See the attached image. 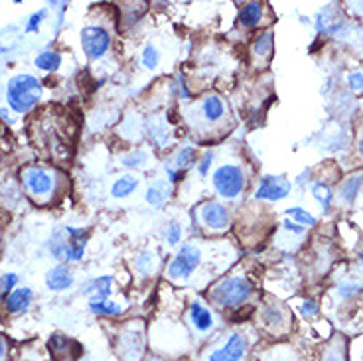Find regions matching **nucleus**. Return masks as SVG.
Returning <instances> with one entry per match:
<instances>
[{
  "label": "nucleus",
  "instance_id": "obj_17",
  "mask_svg": "<svg viewBox=\"0 0 363 361\" xmlns=\"http://www.w3.org/2000/svg\"><path fill=\"white\" fill-rule=\"evenodd\" d=\"M111 284H113V277L105 274V277H99V279H93L91 282H87L83 292L89 294L93 302H97V300H111V292H113Z\"/></svg>",
  "mask_w": 363,
  "mask_h": 361
},
{
  "label": "nucleus",
  "instance_id": "obj_28",
  "mask_svg": "<svg viewBox=\"0 0 363 361\" xmlns=\"http://www.w3.org/2000/svg\"><path fill=\"white\" fill-rule=\"evenodd\" d=\"M146 158H148V154L145 150L135 148V150H130V152L123 156V166L125 168H140V166L146 164Z\"/></svg>",
  "mask_w": 363,
  "mask_h": 361
},
{
  "label": "nucleus",
  "instance_id": "obj_38",
  "mask_svg": "<svg viewBox=\"0 0 363 361\" xmlns=\"http://www.w3.org/2000/svg\"><path fill=\"white\" fill-rule=\"evenodd\" d=\"M6 353H9V343H6V340L0 335V361L6 360Z\"/></svg>",
  "mask_w": 363,
  "mask_h": 361
},
{
  "label": "nucleus",
  "instance_id": "obj_19",
  "mask_svg": "<svg viewBox=\"0 0 363 361\" xmlns=\"http://www.w3.org/2000/svg\"><path fill=\"white\" fill-rule=\"evenodd\" d=\"M136 188H138V178H135V176H121L111 186V196L117 199L128 198L130 194H135Z\"/></svg>",
  "mask_w": 363,
  "mask_h": 361
},
{
  "label": "nucleus",
  "instance_id": "obj_6",
  "mask_svg": "<svg viewBox=\"0 0 363 361\" xmlns=\"http://www.w3.org/2000/svg\"><path fill=\"white\" fill-rule=\"evenodd\" d=\"M201 259V247L196 243H186L178 249V253L174 255V259L168 265L166 277L174 282H186L194 277V272L200 269Z\"/></svg>",
  "mask_w": 363,
  "mask_h": 361
},
{
  "label": "nucleus",
  "instance_id": "obj_32",
  "mask_svg": "<svg viewBox=\"0 0 363 361\" xmlns=\"http://www.w3.org/2000/svg\"><path fill=\"white\" fill-rule=\"evenodd\" d=\"M213 158H216V152H213V150H208V152L201 156L200 162H198V172H200V176H208L209 170H211V164H213Z\"/></svg>",
  "mask_w": 363,
  "mask_h": 361
},
{
  "label": "nucleus",
  "instance_id": "obj_25",
  "mask_svg": "<svg viewBox=\"0 0 363 361\" xmlns=\"http://www.w3.org/2000/svg\"><path fill=\"white\" fill-rule=\"evenodd\" d=\"M140 64H143V67H146V70H150V72L158 67V64H160V54H158V50H156L155 45H145V50H143V54H140Z\"/></svg>",
  "mask_w": 363,
  "mask_h": 361
},
{
  "label": "nucleus",
  "instance_id": "obj_12",
  "mask_svg": "<svg viewBox=\"0 0 363 361\" xmlns=\"http://www.w3.org/2000/svg\"><path fill=\"white\" fill-rule=\"evenodd\" d=\"M73 282H75L73 272L65 265L52 267L50 271L45 272V287L50 290H54V292H62V290L72 289Z\"/></svg>",
  "mask_w": 363,
  "mask_h": 361
},
{
  "label": "nucleus",
  "instance_id": "obj_31",
  "mask_svg": "<svg viewBox=\"0 0 363 361\" xmlns=\"http://www.w3.org/2000/svg\"><path fill=\"white\" fill-rule=\"evenodd\" d=\"M45 14H48V10L42 9V10H38V12H34L30 18H28V24H26V34H34V32H38L40 30V26H42V22H44L45 18Z\"/></svg>",
  "mask_w": 363,
  "mask_h": 361
},
{
  "label": "nucleus",
  "instance_id": "obj_11",
  "mask_svg": "<svg viewBox=\"0 0 363 361\" xmlns=\"http://www.w3.org/2000/svg\"><path fill=\"white\" fill-rule=\"evenodd\" d=\"M292 184L282 176H264L259 182V188L255 191V199L263 201H281L291 194Z\"/></svg>",
  "mask_w": 363,
  "mask_h": 361
},
{
  "label": "nucleus",
  "instance_id": "obj_22",
  "mask_svg": "<svg viewBox=\"0 0 363 361\" xmlns=\"http://www.w3.org/2000/svg\"><path fill=\"white\" fill-rule=\"evenodd\" d=\"M196 162H198V150H196L194 146H184V148H180V150L176 152V156H174L172 168H176V170L184 174V172L188 170V168H191Z\"/></svg>",
  "mask_w": 363,
  "mask_h": 361
},
{
  "label": "nucleus",
  "instance_id": "obj_23",
  "mask_svg": "<svg viewBox=\"0 0 363 361\" xmlns=\"http://www.w3.org/2000/svg\"><path fill=\"white\" fill-rule=\"evenodd\" d=\"M363 184V172L362 174H354V176H350L347 180H344L342 184V188H340V194H342V199L347 201V204H352L357 196V191H359V186Z\"/></svg>",
  "mask_w": 363,
  "mask_h": 361
},
{
  "label": "nucleus",
  "instance_id": "obj_16",
  "mask_svg": "<svg viewBox=\"0 0 363 361\" xmlns=\"http://www.w3.org/2000/svg\"><path fill=\"white\" fill-rule=\"evenodd\" d=\"M272 48H274V38H272L271 30H267L263 34L255 38L253 44H251V57L261 62V65L267 64L271 60Z\"/></svg>",
  "mask_w": 363,
  "mask_h": 361
},
{
  "label": "nucleus",
  "instance_id": "obj_24",
  "mask_svg": "<svg viewBox=\"0 0 363 361\" xmlns=\"http://www.w3.org/2000/svg\"><path fill=\"white\" fill-rule=\"evenodd\" d=\"M135 267L143 277H150L156 271V267H158V259H156V255L152 251H143L136 257Z\"/></svg>",
  "mask_w": 363,
  "mask_h": 361
},
{
  "label": "nucleus",
  "instance_id": "obj_14",
  "mask_svg": "<svg viewBox=\"0 0 363 361\" xmlns=\"http://www.w3.org/2000/svg\"><path fill=\"white\" fill-rule=\"evenodd\" d=\"M190 322L191 326H194V330H198L201 334H208L209 330H213V326H216V318H213L211 310H209L206 304H201V302H191Z\"/></svg>",
  "mask_w": 363,
  "mask_h": 361
},
{
  "label": "nucleus",
  "instance_id": "obj_29",
  "mask_svg": "<svg viewBox=\"0 0 363 361\" xmlns=\"http://www.w3.org/2000/svg\"><path fill=\"white\" fill-rule=\"evenodd\" d=\"M18 284V274L16 272H4L0 274V292L2 294H10Z\"/></svg>",
  "mask_w": 363,
  "mask_h": 361
},
{
  "label": "nucleus",
  "instance_id": "obj_33",
  "mask_svg": "<svg viewBox=\"0 0 363 361\" xmlns=\"http://www.w3.org/2000/svg\"><path fill=\"white\" fill-rule=\"evenodd\" d=\"M300 312H302V316L304 318H314L320 312V308L314 300H304L302 302V306H300Z\"/></svg>",
  "mask_w": 363,
  "mask_h": 361
},
{
  "label": "nucleus",
  "instance_id": "obj_10",
  "mask_svg": "<svg viewBox=\"0 0 363 361\" xmlns=\"http://www.w3.org/2000/svg\"><path fill=\"white\" fill-rule=\"evenodd\" d=\"M249 352V340L241 332H233L225 338V342L213 348L208 353V361H245Z\"/></svg>",
  "mask_w": 363,
  "mask_h": 361
},
{
  "label": "nucleus",
  "instance_id": "obj_37",
  "mask_svg": "<svg viewBox=\"0 0 363 361\" xmlns=\"http://www.w3.org/2000/svg\"><path fill=\"white\" fill-rule=\"evenodd\" d=\"M166 176H168V182L170 184H176V182L182 180V172H178L172 166H166Z\"/></svg>",
  "mask_w": 363,
  "mask_h": 361
},
{
  "label": "nucleus",
  "instance_id": "obj_5",
  "mask_svg": "<svg viewBox=\"0 0 363 361\" xmlns=\"http://www.w3.org/2000/svg\"><path fill=\"white\" fill-rule=\"evenodd\" d=\"M211 184L223 199L233 201L237 199L247 188L245 170L239 164H221L213 170L211 176Z\"/></svg>",
  "mask_w": 363,
  "mask_h": 361
},
{
  "label": "nucleus",
  "instance_id": "obj_36",
  "mask_svg": "<svg viewBox=\"0 0 363 361\" xmlns=\"http://www.w3.org/2000/svg\"><path fill=\"white\" fill-rule=\"evenodd\" d=\"M282 226H284V229H286V231H291V233H294V235L304 233V227L298 226V223H294L292 219H286V221H284Z\"/></svg>",
  "mask_w": 363,
  "mask_h": 361
},
{
  "label": "nucleus",
  "instance_id": "obj_35",
  "mask_svg": "<svg viewBox=\"0 0 363 361\" xmlns=\"http://www.w3.org/2000/svg\"><path fill=\"white\" fill-rule=\"evenodd\" d=\"M347 83H350V87L357 93V91H363V73L362 72H355L352 73L350 77H347Z\"/></svg>",
  "mask_w": 363,
  "mask_h": 361
},
{
  "label": "nucleus",
  "instance_id": "obj_15",
  "mask_svg": "<svg viewBox=\"0 0 363 361\" xmlns=\"http://www.w3.org/2000/svg\"><path fill=\"white\" fill-rule=\"evenodd\" d=\"M263 16H264V4H261V2H247V4H243L241 10H239L237 22H239L243 28H247V30H251V28L261 26Z\"/></svg>",
  "mask_w": 363,
  "mask_h": 361
},
{
  "label": "nucleus",
  "instance_id": "obj_1",
  "mask_svg": "<svg viewBox=\"0 0 363 361\" xmlns=\"http://www.w3.org/2000/svg\"><path fill=\"white\" fill-rule=\"evenodd\" d=\"M20 184L28 194V198L32 199L38 206H48L52 204L60 191L62 180H60V172L55 168H45L40 164H30L20 170Z\"/></svg>",
  "mask_w": 363,
  "mask_h": 361
},
{
  "label": "nucleus",
  "instance_id": "obj_34",
  "mask_svg": "<svg viewBox=\"0 0 363 361\" xmlns=\"http://www.w3.org/2000/svg\"><path fill=\"white\" fill-rule=\"evenodd\" d=\"M362 289H363L362 284H344V287H340V289H337V296L350 298V296H354V294H357Z\"/></svg>",
  "mask_w": 363,
  "mask_h": 361
},
{
  "label": "nucleus",
  "instance_id": "obj_27",
  "mask_svg": "<svg viewBox=\"0 0 363 361\" xmlns=\"http://www.w3.org/2000/svg\"><path fill=\"white\" fill-rule=\"evenodd\" d=\"M286 216L291 217L294 223H298V226H308V227L316 226V217L312 216V213H308L306 209L291 208V209H286Z\"/></svg>",
  "mask_w": 363,
  "mask_h": 361
},
{
  "label": "nucleus",
  "instance_id": "obj_4",
  "mask_svg": "<svg viewBox=\"0 0 363 361\" xmlns=\"http://www.w3.org/2000/svg\"><path fill=\"white\" fill-rule=\"evenodd\" d=\"M40 99H42V83L34 75L18 73L10 77L6 83V103L18 115L30 113L40 103Z\"/></svg>",
  "mask_w": 363,
  "mask_h": 361
},
{
  "label": "nucleus",
  "instance_id": "obj_3",
  "mask_svg": "<svg viewBox=\"0 0 363 361\" xmlns=\"http://www.w3.org/2000/svg\"><path fill=\"white\" fill-rule=\"evenodd\" d=\"M89 231L82 227H62L48 241V249L54 259L62 262L82 261L87 247Z\"/></svg>",
  "mask_w": 363,
  "mask_h": 361
},
{
  "label": "nucleus",
  "instance_id": "obj_40",
  "mask_svg": "<svg viewBox=\"0 0 363 361\" xmlns=\"http://www.w3.org/2000/svg\"><path fill=\"white\" fill-rule=\"evenodd\" d=\"M359 152H362V156H363V138L359 140Z\"/></svg>",
  "mask_w": 363,
  "mask_h": 361
},
{
  "label": "nucleus",
  "instance_id": "obj_30",
  "mask_svg": "<svg viewBox=\"0 0 363 361\" xmlns=\"http://www.w3.org/2000/svg\"><path fill=\"white\" fill-rule=\"evenodd\" d=\"M182 233H184V229L178 221H172L170 226L166 227V243L170 245V247H176V245L182 241Z\"/></svg>",
  "mask_w": 363,
  "mask_h": 361
},
{
  "label": "nucleus",
  "instance_id": "obj_41",
  "mask_svg": "<svg viewBox=\"0 0 363 361\" xmlns=\"http://www.w3.org/2000/svg\"><path fill=\"white\" fill-rule=\"evenodd\" d=\"M362 261H363V253H362Z\"/></svg>",
  "mask_w": 363,
  "mask_h": 361
},
{
  "label": "nucleus",
  "instance_id": "obj_7",
  "mask_svg": "<svg viewBox=\"0 0 363 361\" xmlns=\"http://www.w3.org/2000/svg\"><path fill=\"white\" fill-rule=\"evenodd\" d=\"M196 219L208 233H225L231 227V211L216 199H208L196 208Z\"/></svg>",
  "mask_w": 363,
  "mask_h": 361
},
{
  "label": "nucleus",
  "instance_id": "obj_13",
  "mask_svg": "<svg viewBox=\"0 0 363 361\" xmlns=\"http://www.w3.org/2000/svg\"><path fill=\"white\" fill-rule=\"evenodd\" d=\"M32 302H34V292H32V289H28V287L14 289L4 298V306H6L10 314H22V312H26L28 308L32 306Z\"/></svg>",
  "mask_w": 363,
  "mask_h": 361
},
{
  "label": "nucleus",
  "instance_id": "obj_39",
  "mask_svg": "<svg viewBox=\"0 0 363 361\" xmlns=\"http://www.w3.org/2000/svg\"><path fill=\"white\" fill-rule=\"evenodd\" d=\"M324 361H344V355L340 352H332V353H328V357Z\"/></svg>",
  "mask_w": 363,
  "mask_h": 361
},
{
  "label": "nucleus",
  "instance_id": "obj_2",
  "mask_svg": "<svg viewBox=\"0 0 363 361\" xmlns=\"http://www.w3.org/2000/svg\"><path fill=\"white\" fill-rule=\"evenodd\" d=\"M255 294L253 282L245 277H225L209 290V302L221 310H237Z\"/></svg>",
  "mask_w": 363,
  "mask_h": 361
},
{
  "label": "nucleus",
  "instance_id": "obj_8",
  "mask_svg": "<svg viewBox=\"0 0 363 361\" xmlns=\"http://www.w3.org/2000/svg\"><path fill=\"white\" fill-rule=\"evenodd\" d=\"M194 117L200 127L218 128L227 121V105L225 101L219 97L218 93H211L200 101V105L194 109Z\"/></svg>",
  "mask_w": 363,
  "mask_h": 361
},
{
  "label": "nucleus",
  "instance_id": "obj_9",
  "mask_svg": "<svg viewBox=\"0 0 363 361\" xmlns=\"http://www.w3.org/2000/svg\"><path fill=\"white\" fill-rule=\"evenodd\" d=\"M82 50L87 60L95 62L109 54L111 34L103 26H85L82 30Z\"/></svg>",
  "mask_w": 363,
  "mask_h": 361
},
{
  "label": "nucleus",
  "instance_id": "obj_20",
  "mask_svg": "<svg viewBox=\"0 0 363 361\" xmlns=\"http://www.w3.org/2000/svg\"><path fill=\"white\" fill-rule=\"evenodd\" d=\"M34 64H36L38 70H42V72H57V70L62 67V54H60V52H54V50H45V52L36 55Z\"/></svg>",
  "mask_w": 363,
  "mask_h": 361
},
{
  "label": "nucleus",
  "instance_id": "obj_18",
  "mask_svg": "<svg viewBox=\"0 0 363 361\" xmlns=\"http://www.w3.org/2000/svg\"><path fill=\"white\" fill-rule=\"evenodd\" d=\"M170 182H155L148 190H146V201L150 204V206H155V208H160L164 206V201L170 198Z\"/></svg>",
  "mask_w": 363,
  "mask_h": 361
},
{
  "label": "nucleus",
  "instance_id": "obj_21",
  "mask_svg": "<svg viewBox=\"0 0 363 361\" xmlns=\"http://www.w3.org/2000/svg\"><path fill=\"white\" fill-rule=\"evenodd\" d=\"M89 310L97 316H121L125 312V306L113 300H97V302L89 300Z\"/></svg>",
  "mask_w": 363,
  "mask_h": 361
},
{
  "label": "nucleus",
  "instance_id": "obj_26",
  "mask_svg": "<svg viewBox=\"0 0 363 361\" xmlns=\"http://www.w3.org/2000/svg\"><path fill=\"white\" fill-rule=\"evenodd\" d=\"M312 194H314V198L318 199V204L322 206L324 211H330V206H332V190H330V186L326 184H314V188H312Z\"/></svg>",
  "mask_w": 363,
  "mask_h": 361
}]
</instances>
